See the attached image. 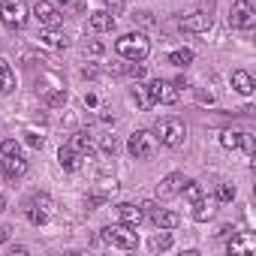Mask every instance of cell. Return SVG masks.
Instances as JSON below:
<instances>
[{
    "mask_svg": "<svg viewBox=\"0 0 256 256\" xmlns=\"http://www.w3.org/2000/svg\"><path fill=\"white\" fill-rule=\"evenodd\" d=\"M114 52L124 58V60H133V64H142L148 54H151V42L145 34H124L118 42H114Z\"/></svg>",
    "mask_w": 256,
    "mask_h": 256,
    "instance_id": "1",
    "label": "cell"
},
{
    "mask_svg": "<svg viewBox=\"0 0 256 256\" xmlns=\"http://www.w3.org/2000/svg\"><path fill=\"white\" fill-rule=\"evenodd\" d=\"M154 136H157V142H160L163 148H181L184 139H187V126H184L178 118H163V120L157 124Z\"/></svg>",
    "mask_w": 256,
    "mask_h": 256,
    "instance_id": "2",
    "label": "cell"
},
{
    "mask_svg": "<svg viewBox=\"0 0 256 256\" xmlns=\"http://www.w3.org/2000/svg\"><path fill=\"white\" fill-rule=\"evenodd\" d=\"M157 148H160V142L151 130H136L130 136V142H126V151H130L133 160H151L157 154Z\"/></svg>",
    "mask_w": 256,
    "mask_h": 256,
    "instance_id": "3",
    "label": "cell"
},
{
    "mask_svg": "<svg viewBox=\"0 0 256 256\" xmlns=\"http://www.w3.org/2000/svg\"><path fill=\"white\" fill-rule=\"evenodd\" d=\"M30 18V10L24 0H6L4 6H0V22H4L10 30H22Z\"/></svg>",
    "mask_w": 256,
    "mask_h": 256,
    "instance_id": "4",
    "label": "cell"
},
{
    "mask_svg": "<svg viewBox=\"0 0 256 256\" xmlns=\"http://www.w3.org/2000/svg\"><path fill=\"white\" fill-rule=\"evenodd\" d=\"M102 238H106L112 247H118V250H136V244H139V235H136V229L124 226V223L106 226V229H102Z\"/></svg>",
    "mask_w": 256,
    "mask_h": 256,
    "instance_id": "5",
    "label": "cell"
},
{
    "mask_svg": "<svg viewBox=\"0 0 256 256\" xmlns=\"http://www.w3.org/2000/svg\"><path fill=\"white\" fill-rule=\"evenodd\" d=\"M28 220L34 223V226H42V223H48L52 217H54V199L48 196V193H36L30 202H28Z\"/></svg>",
    "mask_w": 256,
    "mask_h": 256,
    "instance_id": "6",
    "label": "cell"
},
{
    "mask_svg": "<svg viewBox=\"0 0 256 256\" xmlns=\"http://www.w3.org/2000/svg\"><path fill=\"white\" fill-rule=\"evenodd\" d=\"M253 22H256V10H253V4H250V0H235L232 10H229V24L238 28V30H250Z\"/></svg>",
    "mask_w": 256,
    "mask_h": 256,
    "instance_id": "7",
    "label": "cell"
},
{
    "mask_svg": "<svg viewBox=\"0 0 256 256\" xmlns=\"http://www.w3.org/2000/svg\"><path fill=\"white\" fill-rule=\"evenodd\" d=\"M145 94H148V100H151V102H166V106L178 102V88H175L172 82H163V78H157V82L145 84Z\"/></svg>",
    "mask_w": 256,
    "mask_h": 256,
    "instance_id": "8",
    "label": "cell"
},
{
    "mask_svg": "<svg viewBox=\"0 0 256 256\" xmlns=\"http://www.w3.org/2000/svg\"><path fill=\"white\" fill-rule=\"evenodd\" d=\"M34 16L40 18V24H42V28H58V24L64 22V16L58 12V6L52 4V0H36Z\"/></svg>",
    "mask_w": 256,
    "mask_h": 256,
    "instance_id": "9",
    "label": "cell"
},
{
    "mask_svg": "<svg viewBox=\"0 0 256 256\" xmlns=\"http://www.w3.org/2000/svg\"><path fill=\"white\" fill-rule=\"evenodd\" d=\"M181 30L184 34H205V30H211V16L208 12H190V16H184L181 18Z\"/></svg>",
    "mask_w": 256,
    "mask_h": 256,
    "instance_id": "10",
    "label": "cell"
},
{
    "mask_svg": "<svg viewBox=\"0 0 256 256\" xmlns=\"http://www.w3.org/2000/svg\"><path fill=\"white\" fill-rule=\"evenodd\" d=\"M118 220H120L124 226L136 229V226L145 220V211H142V205H133V202H120V205H118Z\"/></svg>",
    "mask_w": 256,
    "mask_h": 256,
    "instance_id": "11",
    "label": "cell"
},
{
    "mask_svg": "<svg viewBox=\"0 0 256 256\" xmlns=\"http://www.w3.org/2000/svg\"><path fill=\"white\" fill-rule=\"evenodd\" d=\"M181 184H184V175H181V172H172V175H166V178L157 184V196H160V199H172V196L181 193Z\"/></svg>",
    "mask_w": 256,
    "mask_h": 256,
    "instance_id": "12",
    "label": "cell"
},
{
    "mask_svg": "<svg viewBox=\"0 0 256 256\" xmlns=\"http://www.w3.org/2000/svg\"><path fill=\"white\" fill-rule=\"evenodd\" d=\"M253 250H256V238H253L250 232L232 235V241H229V253H232V256H247V253H253Z\"/></svg>",
    "mask_w": 256,
    "mask_h": 256,
    "instance_id": "13",
    "label": "cell"
},
{
    "mask_svg": "<svg viewBox=\"0 0 256 256\" xmlns=\"http://www.w3.org/2000/svg\"><path fill=\"white\" fill-rule=\"evenodd\" d=\"M4 175H6L10 181H18V178H24V175H28V160H22V154H16V157H6V160H4Z\"/></svg>",
    "mask_w": 256,
    "mask_h": 256,
    "instance_id": "14",
    "label": "cell"
},
{
    "mask_svg": "<svg viewBox=\"0 0 256 256\" xmlns=\"http://www.w3.org/2000/svg\"><path fill=\"white\" fill-rule=\"evenodd\" d=\"M232 88H235L238 94L250 96L256 84H253V76H250V72H244V70H235V72H232Z\"/></svg>",
    "mask_w": 256,
    "mask_h": 256,
    "instance_id": "15",
    "label": "cell"
},
{
    "mask_svg": "<svg viewBox=\"0 0 256 256\" xmlns=\"http://www.w3.org/2000/svg\"><path fill=\"white\" fill-rule=\"evenodd\" d=\"M151 220L157 223V229H175V226L181 223V217H178L175 211H166V208H157V211L151 214Z\"/></svg>",
    "mask_w": 256,
    "mask_h": 256,
    "instance_id": "16",
    "label": "cell"
},
{
    "mask_svg": "<svg viewBox=\"0 0 256 256\" xmlns=\"http://www.w3.org/2000/svg\"><path fill=\"white\" fill-rule=\"evenodd\" d=\"M90 28L94 30H112L114 28V16L112 12H106V10H96V12H90Z\"/></svg>",
    "mask_w": 256,
    "mask_h": 256,
    "instance_id": "17",
    "label": "cell"
},
{
    "mask_svg": "<svg viewBox=\"0 0 256 256\" xmlns=\"http://www.w3.org/2000/svg\"><path fill=\"white\" fill-rule=\"evenodd\" d=\"M40 42L48 46V48H64V46H66V36H64L58 28H46V30L40 34Z\"/></svg>",
    "mask_w": 256,
    "mask_h": 256,
    "instance_id": "18",
    "label": "cell"
},
{
    "mask_svg": "<svg viewBox=\"0 0 256 256\" xmlns=\"http://www.w3.org/2000/svg\"><path fill=\"white\" fill-rule=\"evenodd\" d=\"M70 148H72L76 154H82V157H90V154H94V142H90L88 133H76V136L70 139Z\"/></svg>",
    "mask_w": 256,
    "mask_h": 256,
    "instance_id": "19",
    "label": "cell"
},
{
    "mask_svg": "<svg viewBox=\"0 0 256 256\" xmlns=\"http://www.w3.org/2000/svg\"><path fill=\"white\" fill-rule=\"evenodd\" d=\"M214 217V202L211 199H196L193 202V220H199V223H205V220H211Z\"/></svg>",
    "mask_w": 256,
    "mask_h": 256,
    "instance_id": "20",
    "label": "cell"
},
{
    "mask_svg": "<svg viewBox=\"0 0 256 256\" xmlns=\"http://www.w3.org/2000/svg\"><path fill=\"white\" fill-rule=\"evenodd\" d=\"M58 160H60V166L66 169V172H76L78 166H82V154H76L70 145L66 148H60V154H58Z\"/></svg>",
    "mask_w": 256,
    "mask_h": 256,
    "instance_id": "21",
    "label": "cell"
},
{
    "mask_svg": "<svg viewBox=\"0 0 256 256\" xmlns=\"http://www.w3.org/2000/svg\"><path fill=\"white\" fill-rule=\"evenodd\" d=\"M16 88V76H12V70H10V64L0 58V94H10Z\"/></svg>",
    "mask_w": 256,
    "mask_h": 256,
    "instance_id": "22",
    "label": "cell"
},
{
    "mask_svg": "<svg viewBox=\"0 0 256 256\" xmlns=\"http://www.w3.org/2000/svg\"><path fill=\"white\" fill-rule=\"evenodd\" d=\"M169 64L178 66V70H184V66L193 64V52H190V48H175V52L169 54Z\"/></svg>",
    "mask_w": 256,
    "mask_h": 256,
    "instance_id": "23",
    "label": "cell"
},
{
    "mask_svg": "<svg viewBox=\"0 0 256 256\" xmlns=\"http://www.w3.org/2000/svg\"><path fill=\"white\" fill-rule=\"evenodd\" d=\"M181 193H184V199H187V202H196V199H202V196H205V190H202V184H199V181H184V184H181Z\"/></svg>",
    "mask_w": 256,
    "mask_h": 256,
    "instance_id": "24",
    "label": "cell"
},
{
    "mask_svg": "<svg viewBox=\"0 0 256 256\" xmlns=\"http://www.w3.org/2000/svg\"><path fill=\"white\" fill-rule=\"evenodd\" d=\"M169 247H172V232L160 229V232L151 238V250H169Z\"/></svg>",
    "mask_w": 256,
    "mask_h": 256,
    "instance_id": "25",
    "label": "cell"
},
{
    "mask_svg": "<svg viewBox=\"0 0 256 256\" xmlns=\"http://www.w3.org/2000/svg\"><path fill=\"white\" fill-rule=\"evenodd\" d=\"M220 145H223V148H229V151L241 148V133H235V130H226V133L220 136Z\"/></svg>",
    "mask_w": 256,
    "mask_h": 256,
    "instance_id": "26",
    "label": "cell"
},
{
    "mask_svg": "<svg viewBox=\"0 0 256 256\" xmlns=\"http://www.w3.org/2000/svg\"><path fill=\"white\" fill-rule=\"evenodd\" d=\"M0 154H4V157H16V154H22V145L16 139H4V142H0Z\"/></svg>",
    "mask_w": 256,
    "mask_h": 256,
    "instance_id": "27",
    "label": "cell"
},
{
    "mask_svg": "<svg viewBox=\"0 0 256 256\" xmlns=\"http://www.w3.org/2000/svg\"><path fill=\"white\" fill-rule=\"evenodd\" d=\"M235 199V187L232 184H220L217 187V202H232Z\"/></svg>",
    "mask_w": 256,
    "mask_h": 256,
    "instance_id": "28",
    "label": "cell"
},
{
    "mask_svg": "<svg viewBox=\"0 0 256 256\" xmlns=\"http://www.w3.org/2000/svg\"><path fill=\"white\" fill-rule=\"evenodd\" d=\"M102 151L106 154H114L118 151V139L114 136H102Z\"/></svg>",
    "mask_w": 256,
    "mask_h": 256,
    "instance_id": "29",
    "label": "cell"
},
{
    "mask_svg": "<svg viewBox=\"0 0 256 256\" xmlns=\"http://www.w3.org/2000/svg\"><path fill=\"white\" fill-rule=\"evenodd\" d=\"M64 100H66V90H54V94H48V102H52V106H60Z\"/></svg>",
    "mask_w": 256,
    "mask_h": 256,
    "instance_id": "30",
    "label": "cell"
},
{
    "mask_svg": "<svg viewBox=\"0 0 256 256\" xmlns=\"http://www.w3.org/2000/svg\"><path fill=\"white\" fill-rule=\"evenodd\" d=\"M241 148H244L247 154L253 151V136H250V133H241Z\"/></svg>",
    "mask_w": 256,
    "mask_h": 256,
    "instance_id": "31",
    "label": "cell"
},
{
    "mask_svg": "<svg viewBox=\"0 0 256 256\" xmlns=\"http://www.w3.org/2000/svg\"><path fill=\"white\" fill-rule=\"evenodd\" d=\"M88 52H90V54H102V52H106V46H102V42H96V40H94V42H90V46H88Z\"/></svg>",
    "mask_w": 256,
    "mask_h": 256,
    "instance_id": "32",
    "label": "cell"
},
{
    "mask_svg": "<svg viewBox=\"0 0 256 256\" xmlns=\"http://www.w3.org/2000/svg\"><path fill=\"white\" fill-rule=\"evenodd\" d=\"M28 145H30V148H42V136H34V133H30V136H28Z\"/></svg>",
    "mask_w": 256,
    "mask_h": 256,
    "instance_id": "33",
    "label": "cell"
},
{
    "mask_svg": "<svg viewBox=\"0 0 256 256\" xmlns=\"http://www.w3.org/2000/svg\"><path fill=\"white\" fill-rule=\"evenodd\" d=\"M136 18H139V22H142V24H154V18H151V12H139V16H136Z\"/></svg>",
    "mask_w": 256,
    "mask_h": 256,
    "instance_id": "34",
    "label": "cell"
},
{
    "mask_svg": "<svg viewBox=\"0 0 256 256\" xmlns=\"http://www.w3.org/2000/svg\"><path fill=\"white\" fill-rule=\"evenodd\" d=\"M84 106H90V108H94V106H96V96H94V94H88V96H84Z\"/></svg>",
    "mask_w": 256,
    "mask_h": 256,
    "instance_id": "35",
    "label": "cell"
},
{
    "mask_svg": "<svg viewBox=\"0 0 256 256\" xmlns=\"http://www.w3.org/2000/svg\"><path fill=\"white\" fill-rule=\"evenodd\" d=\"M6 241V226H0V244Z\"/></svg>",
    "mask_w": 256,
    "mask_h": 256,
    "instance_id": "36",
    "label": "cell"
},
{
    "mask_svg": "<svg viewBox=\"0 0 256 256\" xmlns=\"http://www.w3.org/2000/svg\"><path fill=\"white\" fill-rule=\"evenodd\" d=\"M6 208V199H4V193H0V211H4Z\"/></svg>",
    "mask_w": 256,
    "mask_h": 256,
    "instance_id": "37",
    "label": "cell"
},
{
    "mask_svg": "<svg viewBox=\"0 0 256 256\" xmlns=\"http://www.w3.org/2000/svg\"><path fill=\"white\" fill-rule=\"evenodd\" d=\"M54 4H72V0H54Z\"/></svg>",
    "mask_w": 256,
    "mask_h": 256,
    "instance_id": "38",
    "label": "cell"
}]
</instances>
